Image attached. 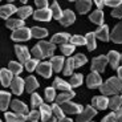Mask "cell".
<instances>
[{
  "label": "cell",
  "instance_id": "1",
  "mask_svg": "<svg viewBox=\"0 0 122 122\" xmlns=\"http://www.w3.org/2000/svg\"><path fill=\"white\" fill-rule=\"evenodd\" d=\"M100 90L102 96H117L122 92V81L118 77H110L106 82L101 85Z\"/></svg>",
  "mask_w": 122,
  "mask_h": 122
},
{
  "label": "cell",
  "instance_id": "2",
  "mask_svg": "<svg viewBox=\"0 0 122 122\" xmlns=\"http://www.w3.org/2000/svg\"><path fill=\"white\" fill-rule=\"evenodd\" d=\"M107 62H109L107 56H102V55L98 56V57L93 58V61H92V70L97 72V73H102V72H105Z\"/></svg>",
  "mask_w": 122,
  "mask_h": 122
},
{
  "label": "cell",
  "instance_id": "3",
  "mask_svg": "<svg viewBox=\"0 0 122 122\" xmlns=\"http://www.w3.org/2000/svg\"><path fill=\"white\" fill-rule=\"evenodd\" d=\"M30 36H32V30L29 29V28H20V29L17 30H13L12 33V40H15V41H27V40L30 39Z\"/></svg>",
  "mask_w": 122,
  "mask_h": 122
},
{
  "label": "cell",
  "instance_id": "4",
  "mask_svg": "<svg viewBox=\"0 0 122 122\" xmlns=\"http://www.w3.org/2000/svg\"><path fill=\"white\" fill-rule=\"evenodd\" d=\"M86 85H88V88H90V89L101 88V85H102V78H101L100 73L92 72V73L86 77Z\"/></svg>",
  "mask_w": 122,
  "mask_h": 122
},
{
  "label": "cell",
  "instance_id": "5",
  "mask_svg": "<svg viewBox=\"0 0 122 122\" xmlns=\"http://www.w3.org/2000/svg\"><path fill=\"white\" fill-rule=\"evenodd\" d=\"M97 114V110L94 109L93 106H86L85 109L82 110V113L78 114V117H77V122H89L93 117Z\"/></svg>",
  "mask_w": 122,
  "mask_h": 122
},
{
  "label": "cell",
  "instance_id": "6",
  "mask_svg": "<svg viewBox=\"0 0 122 122\" xmlns=\"http://www.w3.org/2000/svg\"><path fill=\"white\" fill-rule=\"evenodd\" d=\"M61 107L64 110V113H68V114H81L84 110V107L80 104H74V102H70V101L62 104Z\"/></svg>",
  "mask_w": 122,
  "mask_h": 122
},
{
  "label": "cell",
  "instance_id": "7",
  "mask_svg": "<svg viewBox=\"0 0 122 122\" xmlns=\"http://www.w3.org/2000/svg\"><path fill=\"white\" fill-rule=\"evenodd\" d=\"M92 105L97 110H104L109 106V98L106 96H96L92 100Z\"/></svg>",
  "mask_w": 122,
  "mask_h": 122
},
{
  "label": "cell",
  "instance_id": "8",
  "mask_svg": "<svg viewBox=\"0 0 122 122\" xmlns=\"http://www.w3.org/2000/svg\"><path fill=\"white\" fill-rule=\"evenodd\" d=\"M52 17H53V15H52L51 8L37 9V11H35V13H33V19L35 20H39V21H49Z\"/></svg>",
  "mask_w": 122,
  "mask_h": 122
},
{
  "label": "cell",
  "instance_id": "9",
  "mask_svg": "<svg viewBox=\"0 0 122 122\" xmlns=\"http://www.w3.org/2000/svg\"><path fill=\"white\" fill-rule=\"evenodd\" d=\"M15 52H16V56L19 57V60H20V62H27V61L30 60V53L29 51H28L27 46L24 45H16L15 46Z\"/></svg>",
  "mask_w": 122,
  "mask_h": 122
},
{
  "label": "cell",
  "instance_id": "10",
  "mask_svg": "<svg viewBox=\"0 0 122 122\" xmlns=\"http://www.w3.org/2000/svg\"><path fill=\"white\" fill-rule=\"evenodd\" d=\"M11 89H12V92L16 96H20L25 89V81L23 78H20L19 76H16L13 78L12 84H11Z\"/></svg>",
  "mask_w": 122,
  "mask_h": 122
},
{
  "label": "cell",
  "instance_id": "11",
  "mask_svg": "<svg viewBox=\"0 0 122 122\" xmlns=\"http://www.w3.org/2000/svg\"><path fill=\"white\" fill-rule=\"evenodd\" d=\"M37 45L40 46V49H41V52H43L44 57H51V56L53 55V52H55V44L53 43H48V41H40Z\"/></svg>",
  "mask_w": 122,
  "mask_h": 122
},
{
  "label": "cell",
  "instance_id": "12",
  "mask_svg": "<svg viewBox=\"0 0 122 122\" xmlns=\"http://www.w3.org/2000/svg\"><path fill=\"white\" fill-rule=\"evenodd\" d=\"M11 107H12L13 113H19V114H24L28 116V107L24 102H21L20 100H13L11 102Z\"/></svg>",
  "mask_w": 122,
  "mask_h": 122
},
{
  "label": "cell",
  "instance_id": "13",
  "mask_svg": "<svg viewBox=\"0 0 122 122\" xmlns=\"http://www.w3.org/2000/svg\"><path fill=\"white\" fill-rule=\"evenodd\" d=\"M36 72L40 76L45 77V78H49V77L52 76V64L51 62H41V64H39Z\"/></svg>",
  "mask_w": 122,
  "mask_h": 122
},
{
  "label": "cell",
  "instance_id": "14",
  "mask_svg": "<svg viewBox=\"0 0 122 122\" xmlns=\"http://www.w3.org/2000/svg\"><path fill=\"white\" fill-rule=\"evenodd\" d=\"M76 21V16H74L73 11H70V9H65L64 13H62V17L60 20V24L64 25V27H68V25L73 24Z\"/></svg>",
  "mask_w": 122,
  "mask_h": 122
},
{
  "label": "cell",
  "instance_id": "15",
  "mask_svg": "<svg viewBox=\"0 0 122 122\" xmlns=\"http://www.w3.org/2000/svg\"><path fill=\"white\" fill-rule=\"evenodd\" d=\"M12 72L9 69H5V68H3V69L0 70V77H1V85L3 86H9L11 84H12L13 78L15 77L12 76Z\"/></svg>",
  "mask_w": 122,
  "mask_h": 122
},
{
  "label": "cell",
  "instance_id": "16",
  "mask_svg": "<svg viewBox=\"0 0 122 122\" xmlns=\"http://www.w3.org/2000/svg\"><path fill=\"white\" fill-rule=\"evenodd\" d=\"M13 13H17V8H16L13 4H4V5H1V8H0V15H1L3 19L9 20V16L13 15Z\"/></svg>",
  "mask_w": 122,
  "mask_h": 122
},
{
  "label": "cell",
  "instance_id": "17",
  "mask_svg": "<svg viewBox=\"0 0 122 122\" xmlns=\"http://www.w3.org/2000/svg\"><path fill=\"white\" fill-rule=\"evenodd\" d=\"M107 60H109V64L112 65L113 69H116V68L118 69V65L121 62V55L117 51H110L107 53Z\"/></svg>",
  "mask_w": 122,
  "mask_h": 122
},
{
  "label": "cell",
  "instance_id": "18",
  "mask_svg": "<svg viewBox=\"0 0 122 122\" xmlns=\"http://www.w3.org/2000/svg\"><path fill=\"white\" fill-rule=\"evenodd\" d=\"M96 37L100 39L101 41H107L110 40V33H109V27L106 24L101 25L97 30H96Z\"/></svg>",
  "mask_w": 122,
  "mask_h": 122
},
{
  "label": "cell",
  "instance_id": "19",
  "mask_svg": "<svg viewBox=\"0 0 122 122\" xmlns=\"http://www.w3.org/2000/svg\"><path fill=\"white\" fill-rule=\"evenodd\" d=\"M110 39L117 44H122V23H118L114 27L113 32L110 33Z\"/></svg>",
  "mask_w": 122,
  "mask_h": 122
},
{
  "label": "cell",
  "instance_id": "20",
  "mask_svg": "<svg viewBox=\"0 0 122 122\" xmlns=\"http://www.w3.org/2000/svg\"><path fill=\"white\" fill-rule=\"evenodd\" d=\"M53 88H55V89H60L61 92H70V90H72L70 84L66 82V81H64V80L60 78V77L55 78V81H53Z\"/></svg>",
  "mask_w": 122,
  "mask_h": 122
},
{
  "label": "cell",
  "instance_id": "21",
  "mask_svg": "<svg viewBox=\"0 0 122 122\" xmlns=\"http://www.w3.org/2000/svg\"><path fill=\"white\" fill-rule=\"evenodd\" d=\"M70 35L66 33V32H62V33H56L55 36L52 37V41L51 43L53 44H68V41H70Z\"/></svg>",
  "mask_w": 122,
  "mask_h": 122
},
{
  "label": "cell",
  "instance_id": "22",
  "mask_svg": "<svg viewBox=\"0 0 122 122\" xmlns=\"http://www.w3.org/2000/svg\"><path fill=\"white\" fill-rule=\"evenodd\" d=\"M74 96H76V93H74L73 90H70V92H61L60 94L57 96L56 101H57L58 105H62V104H65V102H69Z\"/></svg>",
  "mask_w": 122,
  "mask_h": 122
},
{
  "label": "cell",
  "instance_id": "23",
  "mask_svg": "<svg viewBox=\"0 0 122 122\" xmlns=\"http://www.w3.org/2000/svg\"><path fill=\"white\" fill-rule=\"evenodd\" d=\"M37 88H39V82H37L36 77L29 76V77L25 78V90H27L28 93H33Z\"/></svg>",
  "mask_w": 122,
  "mask_h": 122
},
{
  "label": "cell",
  "instance_id": "24",
  "mask_svg": "<svg viewBox=\"0 0 122 122\" xmlns=\"http://www.w3.org/2000/svg\"><path fill=\"white\" fill-rule=\"evenodd\" d=\"M76 8L77 11H78L80 13H86L90 11L92 8V1L90 0H78V1H76Z\"/></svg>",
  "mask_w": 122,
  "mask_h": 122
},
{
  "label": "cell",
  "instance_id": "25",
  "mask_svg": "<svg viewBox=\"0 0 122 122\" xmlns=\"http://www.w3.org/2000/svg\"><path fill=\"white\" fill-rule=\"evenodd\" d=\"M4 118L8 122H25V121H28L27 116L19 114V113H5L4 114Z\"/></svg>",
  "mask_w": 122,
  "mask_h": 122
},
{
  "label": "cell",
  "instance_id": "26",
  "mask_svg": "<svg viewBox=\"0 0 122 122\" xmlns=\"http://www.w3.org/2000/svg\"><path fill=\"white\" fill-rule=\"evenodd\" d=\"M7 28H9V29H13V30H17L20 29V28H24L25 23L24 20H21V19H9V20H7Z\"/></svg>",
  "mask_w": 122,
  "mask_h": 122
},
{
  "label": "cell",
  "instance_id": "27",
  "mask_svg": "<svg viewBox=\"0 0 122 122\" xmlns=\"http://www.w3.org/2000/svg\"><path fill=\"white\" fill-rule=\"evenodd\" d=\"M51 64H52V68L55 72H61V69L64 68L65 62H64V57H61V56H53L52 60H51Z\"/></svg>",
  "mask_w": 122,
  "mask_h": 122
},
{
  "label": "cell",
  "instance_id": "28",
  "mask_svg": "<svg viewBox=\"0 0 122 122\" xmlns=\"http://www.w3.org/2000/svg\"><path fill=\"white\" fill-rule=\"evenodd\" d=\"M89 19H90V21H93L94 24L104 25V13H102V11H100V9L93 11V12L89 15Z\"/></svg>",
  "mask_w": 122,
  "mask_h": 122
},
{
  "label": "cell",
  "instance_id": "29",
  "mask_svg": "<svg viewBox=\"0 0 122 122\" xmlns=\"http://www.w3.org/2000/svg\"><path fill=\"white\" fill-rule=\"evenodd\" d=\"M40 113H41V119H43L44 122H46L48 119L52 118V113L53 110L51 106H48V105L43 104L41 106H40Z\"/></svg>",
  "mask_w": 122,
  "mask_h": 122
},
{
  "label": "cell",
  "instance_id": "30",
  "mask_svg": "<svg viewBox=\"0 0 122 122\" xmlns=\"http://www.w3.org/2000/svg\"><path fill=\"white\" fill-rule=\"evenodd\" d=\"M33 9H32V7L29 5H24L21 7V8L17 9V15H19V19H21V20H24V19L29 17L30 15H33Z\"/></svg>",
  "mask_w": 122,
  "mask_h": 122
},
{
  "label": "cell",
  "instance_id": "31",
  "mask_svg": "<svg viewBox=\"0 0 122 122\" xmlns=\"http://www.w3.org/2000/svg\"><path fill=\"white\" fill-rule=\"evenodd\" d=\"M9 101H11V94L8 92H1L0 93V109L1 110H7L9 105Z\"/></svg>",
  "mask_w": 122,
  "mask_h": 122
},
{
  "label": "cell",
  "instance_id": "32",
  "mask_svg": "<svg viewBox=\"0 0 122 122\" xmlns=\"http://www.w3.org/2000/svg\"><path fill=\"white\" fill-rule=\"evenodd\" d=\"M109 107L112 110H118L122 107V98L119 96H113L112 98H109Z\"/></svg>",
  "mask_w": 122,
  "mask_h": 122
},
{
  "label": "cell",
  "instance_id": "33",
  "mask_svg": "<svg viewBox=\"0 0 122 122\" xmlns=\"http://www.w3.org/2000/svg\"><path fill=\"white\" fill-rule=\"evenodd\" d=\"M85 40H86V45H88L89 51H94V49L97 48V44H96V33L89 32L85 36Z\"/></svg>",
  "mask_w": 122,
  "mask_h": 122
},
{
  "label": "cell",
  "instance_id": "34",
  "mask_svg": "<svg viewBox=\"0 0 122 122\" xmlns=\"http://www.w3.org/2000/svg\"><path fill=\"white\" fill-rule=\"evenodd\" d=\"M30 30H32V37H36V39H44V37L48 36V30L45 28L33 27Z\"/></svg>",
  "mask_w": 122,
  "mask_h": 122
},
{
  "label": "cell",
  "instance_id": "35",
  "mask_svg": "<svg viewBox=\"0 0 122 122\" xmlns=\"http://www.w3.org/2000/svg\"><path fill=\"white\" fill-rule=\"evenodd\" d=\"M51 11H52V15H53V19H56V20H61V17H62V11H61L60 5H58L57 1H53L52 5H51Z\"/></svg>",
  "mask_w": 122,
  "mask_h": 122
},
{
  "label": "cell",
  "instance_id": "36",
  "mask_svg": "<svg viewBox=\"0 0 122 122\" xmlns=\"http://www.w3.org/2000/svg\"><path fill=\"white\" fill-rule=\"evenodd\" d=\"M74 68H76V65H74V58L73 57L68 58L65 65H64V74L65 76H70V74L73 73Z\"/></svg>",
  "mask_w": 122,
  "mask_h": 122
},
{
  "label": "cell",
  "instance_id": "37",
  "mask_svg": "<svg viewBox=\"0 0 122 122\" xmlns=\"http://www.w3.org/2000/svg\"><path fill=\"white\" fill-rule=\"evenodd\" d=\"M8 69L12 72L13 74H20L23 72V66H21V62H16V61H9L8 64Z\"/></svg>",
  "mask_w": 122,
  "mask_h": 122
},
{
  "label": "cell",
  "instance_id": "38",
  "mask_svg": "<svg viewBox=\"0 0 122 122\" xmlns=\"http://www.w3.org/2000/svg\"><path fill=\"white\" fill-rule=\"evenodd\" d=\"M84 81V77L82 74H80V73H76L72 76V78H70V86H73V88H76V86H80L81 84H82Z\"/></svg>",
  "mask_w": 122,
  "mask_h": 122
},
{
  "label": "cell",
  "instance_id": "39",
  "mask_svg": "<svg viewBox=\"0 0 122 122\" xmlns=\"http://www.w3.org/2000/svg\"><path fill=\"white\" fill-rule=\"evenodd\" d=\"M73 58H74V65H76V68L82 66V65H85L86 62H88V58H86V56H85V55H81V53L76 55Z\"/></svg>",
  "mask_w": 122,
  "mask_h": 122
},
{
  "label": "cell",
  "instance_id": "40",
  "mask_svg": "<svg viewBox=\"0 0 122 122\" xmlns=\"http://www.w3.org/2000/svg\"><path fill=\"white\" fill-rule=\"evenodd\" d=\"M37 66H39V60H37V58H30L29 61L25 62V69H27L28 72H33V70H36Z\"/></svg>",
  "mask_w": 122,
  "mask_h": 122
},
{
  "label": "cell",
  "instance_id": "41",
  "mask_svg": "<svg viewBox=\"0 0 122 122\" xmlns=\"http://www.w3.org/2000/svg\"><path fill=\"white\" fill-rule=\"evenodd\" d=\"M45 98L49 102H52V101H55V98H57L56 97V89L53 86H48L45 89Z\"/></svg>",
  "mask_w": 122,
  "mask_h": 122
},
{
  "label": "cell",
  "instance_id": "42",
  "mask_svg": "<svg viewBox=\"0 0 122 122\" xmlns=\"http://www.w3.org/2000/svg\"><path fill=\"white\" fill-rule=\"evenodd\" d=\"M52 110H53V114H55V116L57 117L58 119L65 118V113H64V110H62V107H61L58 104L52 105Z\"/></svg>",
  "mask_w": 122,
  "mask_h": 122
},
{
  "label": "cell",
  "instance_id": "43",
  "mask_svg": "<svg viewBox=\"0 0 122 122\" xmlns=\"http://www.w3.org/2000/svg\"><path fill=\"white\" fill-rule=\"evenodd\" d=\"M74 48H76V46H74L73 44H62L60 49H61V52H62V55L70 56L72 53L74 52Z\"/></svg>",
  "mask_w": 122,
  "mask_h": 122
},
{
  "label": "cell",
  "instance_id": "44",
  "mask_svg": "<svg viewBox=\"0 0 122 122\" xmlns=\"http://www.w3.org/2000/svg\"><path fill=\"white\" fill-rule=\"evenodd\" d=\"M70 43L73 45H84L86 44V40L84 36H80V35H74V36L70 37Z\"/></svg>",
  "mask_w": 122,
  "mask_h": 122
},
{
  "label": "cell",
  "instance_id": "45",
  "mask_svg": "<svg viewBox=\"0 0 122 122\" xmlns=\"http://www.w3.org/2000/svg\"><path fill=\"white\" fill-rule=\"evenodd\" d=\"M41 117V113H40V110H30L29 113H28V116H27V119H28V122H33V121H37V119Z\"/></svg>",
  "mask_w": 122,
  "mask_h": 122
},
{
  "label": "cell",
  "instance_id": "46",
  "mask_svg": "<svg viewBox=\"0 0 122 122\" xmlns=\"http://www.w3.org/2000/svg\"><path fill=\"white\" fill-rule=\"evenodd\" d=\"M30 102H32V107H37V106H41L43 105V100H41V97H40V94H37V93H33L32 94V97H30Z\"/></svg>",
  "mask_w": 122,
  "mask_h": 122
},
{
  "label": "cell",
  "instance_id": "47",
  "mask_svg": "<svg viewBox=\"0 0 122 122\" xmlns=\"http://www.w3.org/2000/svg\"><path fill=\"white\" fill-rule=\"evenodd\" d=\"M30 53H32V55L35 56V57L37 58V60H39V58H44V55H43V52H41V49H40V46L37 45H35L33 48H32V51H30Z\"/></svg>",
  "mask_w": 122,
  "mask_h": 122
},
{
  "label": "cell",
  "instance_id": "48",
  "mask_svg": "<svg viewBox=\"0 0 122 122\" xmlns=\"http://www.w3.org/2000/svg\"><path fill=\"white\" fill-rule=\"evenodd\" d=\"M101 122H118V119H117L116 113H109L105 118H102Z\"/></svg>",
  "mask_w": 122,
  "mask_h": 122
},
{
  "label": "cell",
  "instance_id": "49",
  "mask_svg": "<svg viewBox=\"0 0 122 122\" xmlns=\"http://www.w3.org/2000/svg\"><path fill=\"white\" fill-rule=\"evenodd\" d=\"M112 16H113V17H117V19H122V4L119 7H117V8L113 9Z\"/></svg>",
  "mask_w": 122,
  "mask_h": 122
},
{
  "label": "cell",
  "instance_id": "50",
  "mask_svg": "<svg viewBox=\"0 0 122 122\" xmlns=\"http://www.w3.org/2000/svg\"><path fill=\"white\" fill-rule=\"evenodd\" d=\"M121 4H122V0H106V1H105V5L114 7V8H117V7H119Z\"/></svg>",
  "mask_w": 122,
  "mask_h": 122
},
{
  "label": "cell",
  "instance_id": "51",
  "mask_svg": "<svg viewBox=\"0 0 122 122\" xmlns=\"http://www.w3.org/2000/svg\"><path fill=\"white\" fill-rule=\"evenodd\" d=\"M35 4L37 5V8H39V9L48 8V1H46V0H36V1H35Z\"/></svg>",
  "mask_w": 122,
  "mask_h": 122
},
{
  "label": "cell",
  "instance_id": "52",
  "mask_svg": "<svg viewBox=\"0 0 122 122\" xmlns=\"http://www.w3.org/2000/svg\"><path fill=\"white\" fill-rule=\"evenodd\" d=\"M116 116H117V119H118V122H122V107L121 109H118L116 112Z\"/></svg>",
  "mask_w": 122,
  "mask_h": 122
},
{
  "label": "cell",
  "instance_id": "53",
  "mask_svg": "<svg viewBox=\"0 0 122 122\" xmlns=\"http://www.w3.org/2000/svg\"><path fill=\"white\" fill-rule=\"evenodd\" d=\"M94 4L97 5V8L101 11V8H102V7L105 5V1H101V0H96V1H94Z\"/></svg>",
  "mask_w": 122,
  "mask_h": 122
},
{
  "label": "cell",
  "instance_id": "54",
  "mask_svg": "<svg viewBox=\"0 0 122 122\" xmlns=\"http://www.w3.org/2000/svg\"><path fill=\"white\" fill-rule=\"evenodd\" d=\"M117 73H118V78L122 81V66H118V69H117Z\"/></svg>",
  "mask_w": 122,
  "mask_h": 122
},
{
  "label": "cell",
  "instance_id": "55",
  "mask_svg": "<svg viewBox=\"0 0 122 122\" xmlns=\"http://www.w3.org/2000/svg\"><path fill=\"white\" fill-rule=\"evenodd\" d=\"M58 122H73V121H72V119H70V118H66V117H65V118L60 119V121H58Z\"/></svg>",
  "mask_w": 122,
  "mask_h": 122
},
{
  "label": "cell",
  "instance_id": "56",
  "mask_svg": "<svg viewBox=\"0 0 122 122\" xmlns=\"http://www.w3.org/2000/svg\"><path fill=\"white\" fill-rule=\"evenodd\" d=\"M46 122H58V121H57V117H52V118L48 119Z\"/></svg>",
  "mask_w": 122,
  "mask_h": 122
},
{
  "label": "cell",
  "instance_id": "57",
  "mask_svg": "<svg viewBox=\"0 0 122 122\" xmlns=\"http://www.w3.org/2000/svg\"><path fill=\"white\" fill-rule=\"evenodd\" d=\"M121 62H122V55H121Z\"/></svg>",
  "mask_w": 122,
  "mask_h": 122
},
{
  "label": "cell",
  "instance_id": "58",
  "mask_svg": "<svg viewBox=\"0 0 122 122\" xmlns=\"http://www.w3.org/2000/svg\"><path fill=\"white\" fill-rule=\"evenodd\" d=\"M121 98H122V94H121Z\"/></svg>",
  "mask_w": 122,
  "mask_h": 122
},
{
  "label": "cell",
  "instance_id": "59",
  "mask_svg": "<svg viewBox=\"0 0 122 122\" xmlns=\"http://www.w3.org/2000/svg\"><path fill=\"white\" fill-rule=\"evenodd\" d=\"M33 122H37V121H33Z\"/></svg>",
  "mask_w": 122,
  "mask_h": 122
}]
</instances>
